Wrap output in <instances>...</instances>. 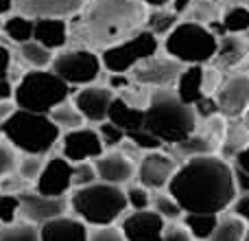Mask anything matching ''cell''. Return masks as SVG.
I'll return each instance as SVG.
<instances>
[{
  "mask_svg": "<svg viewBox=\"0 0 249 241\" xmlns=\"http://www.w3.org/2000/svg\"><path fill=\"white\" fill-rule=\"evenodd\" d=\"M230 208H232V215L241 217L245 224H249V191L247 193H238Z\"/></svg>",
  "mask_w": 249,
  "mask_h": 241,
  "instance_id": "bcb514c9",
  "label": "cell"
},
{
  "mask_svg": "<svg viewBox=\"0 0 249 241\" xmlns=\"http://www.w3.org/2000/svg\"><path fill=\"white\" fill-rule=\"evenodd\" d=\"M96 180H99V173H96V167L92 160L72 164V189H81V186H88Z\"/></svg>",
  "mask_w": 249,
  "mask_h": 241,
  "instance_id": "74e56055",
  "label": "cell"
},
{
  "mask_svg": "<svg viewBox=\"0 0 249 241\" xmlns=\"http://www.w3.org/2000/svg\"><path fill=\"white\" fill-rule=\"evenodd\" d=\"M96 173H99L101 182H107V184H116L124 186L127 182H131L136 178V164L129 156H124L123 151H105L103 156L94 160Z\"/></svg>",
  "mask_w": 249,
  "mask_h": 241,
  "instance_id": "d6986e66",
  "label": "cell"
},
{
  "mask_svg": "<svg viewBox=\"0 0 249 241\" xmlns=\"http://www.w3.org/2000/svg\"><path fill=\"white\" fill-rule=\"evenodd\" d=\"M72 97V86L51 68H29L13 83V101L18 108L51 114L59 103Z\"/></svg>",
  "mask_w": 249,
  "mask_h": 241,
  "instance_id": "8992f818",
  "label": "cell"
},
{
  "mask_svg": "<svg viewBox=\"0 0 249 241\" xmlns=\"http://www.w3.org/2000/svg\"><path fill=\"white\" fill-rule=\"evenodd\" d=\"M90 226L74 215H61L39 226V239L42 241H88L90 239Z\"/></svg>",
  "mask_w": 249,
  "mask_h": 241,
  "instance_id": "44dd1931",
  "label": "cell"
},
{
  "mask_svg": "<svg viewBox=\"0 0 249 241\" xmlns=\"http://www.w3.org/2000/svg\"><path fill=\"white\" fill-rule=\"evenodd\" d=\"M127 141L129 142H133V145L138 147V149L144 154V151H155V149H162L164 147V142L160 141L158 136H153V134L149 132V129H138V132H133V134H129L127 136Z\"/></svg>",
  "mask_w": 249,
  "mask_h": 241,
  "instance_id": "60d3db41",
  "label": "cell"
},
{
  "mask_svg": "<svg viewBox=\"0 0 249 241\" xmlns=\"http://www.w3.org/2000/svg\"><path fill=\"white\" fill-rule=\"evenodd\" d=\"M221 145V141L212 134H199V129L188 136L186 141L177 142V145H171L173 151L177 156H184V158H193V156H208V154H214V149ZM173 154V156H175Z\"/></svg>",
  "mask_w": 249,
  "mask_h": 241,
  "instance_id": "484cf974",
  "label": "cell"
},
{
  "mask_svg": "<svg viewBox=\"0 0 249 241\" xmlns=\"http://www.w3.org/2000/svg\"><path fill=\"white\" fill-rule=\"evenodd\" d=\"M33 29H35V20L29 16H22V13L13 11L4 18L2 24V35L9 40L11 44L20 46V44L33 40Z\"/></svg>",
  "mask_w": 249,
  "mask_h": 241,
  "instance_id": "4316f807",
  "label": "cell"
},
{
  "mask_svg": "<svg viewBox=\"0 0 249 241\" xmlns=\"http://www.w3.org/2000/svg\"><path fill=\"white\" fill-rule=\"evenodd\" d=\"M18 151L13 149L11 145H9L7 141H4L2 136H0V178L9 176V173H13L18 169Z\"/></svg>",
  "mask_w": 249,
  "mask_h": 241,
  "instance_id": "b9f144b4",
  "label": "cell"
},
{
  "mask_svg": "<svg viewBox=\"0 0 249 241\" xmlns=\"http://www.w3.org/2000/svg\"><path fill=\"white\" fill-rule=\"evenodd\" d=\"M175 92L184 103L195 105L203 95H206V66H184V70L177 77Z\"/></svg>",
  "mask_w": 249,
  "mask_h": 241,
  "instance_id": "603a6c76",
  "label": "cell"
},
{
  "mask_svg": "<svg viewBox=\"0 0 249 241\" xmlns=\"http://www.w3.org/2000/svg\"><path fill=\"white\" fill-rule=\"evenodd\" d=\"M51 70L59 75L68 86L83 88L90 83H99L105 68L101 61V53L83 46H66L64 51L55 53Z\"/></svg>",
  "mask_w": 249,
  "mask_h": 241,
  "instance_id": "ba28073f",
  "label": "cell"
},
{
  "mask_svg": "<svg viewBox=\"0 0 249 241\" xmlns=\"http://www.w3.org/2000/svg\"><path fill=\"white\" fill-rule=\"evenodd\" d=\"M245 119L249 120V108H247V112H245Z\"/></svg>",
  "mask_w": 249,
  "mask_h": 241,
  "instance_id": "680465c9",
  "label": "cell"
},
{
  "mask_svg": "<svg viewBox=\"0 0 249 241\" xmlns=\"http://www.w3.org/2000/svg\"><path fill=\"white\" fill-rule=\"evenodd\" d=\"M160 48H162V40L158 35H153L151 31L142 29L133 38L124 40V42L116 44V46L105 48L101 53V61H103V68L107 73L129 75L138 64L158 55Z\"/></svg>",
  "mask_w": 249,
  "mask_h": 241,
  "instance_id": "9c48e42d",
  "label": "cell"
},
{
  "mask_svg": "<svg viewBox=\"0 0 249 241\" xmlns=\"http://www.w3.org/2000/svg\"><path fill=\"white\" fill-rule=\"evenodd\" d=\"M151 208H153L155 213H160L166 221H179L181 215H184V211H181V206L177 204V200L173 198L166 189L151 191Z\"/></svg>",
  "mask_w": 249,
  "mask_h": 241,
  "instance_id": "836d02e7",
  "label": "cell"
},
{
  "mask_svg": "<svg viewBox=\"0 0 249 241\" xmlns=\"http://www.w3.org/2000/svg\"><path fill=\"white\" fill-rule=\"evenodd\" d=\"M68 204L74 217H79L92 228L114 226L129 208L123 186L107 184L101 180L81 189H72V195H68Z\"/></svg>",
  "mask_w": 249,
  "mask_h": 241,
  "instance_id": "5b68a950",
  "label": "cell"
},
{
  "mask_svg": "<svg viewBox=\"0 0 249 241\" xmlns=\"http://www.w3.org/2000/svg\"><path fill=\"white\" fill-rule=\"evenodd\" d=\"M199 127L195 108L177 97L175 88H153L144 108V129L164 145H177L193 136Z\"/></svg>",
  "mask_w": 249,
  "mask_h": 241,
  "instance_id": "3957f363",
  "label": "cell"
},
{
  "mask_svg": "<svg viewBox=\"0 0 249 241\" xmlns=\"http://www.w3.org/2000/svg\"><path fill=\"white\" fill-rule=\"evenodd\" d=\"M243 241H249V224H247V233H245V239Z\"/></svg>",
  "mask_w": 249,
  "mask_h": 241,
  "instance_id": "6f0895ef",
  "label": "cell"
},
{
  "mask_svg": "<svg viewBox=\"0 0 249 241\" xmlns=\"http://www.w3.org/2000/svg\"><path fill=\"white\" fill-rule=\"evenodd\" d=\"M164 228H166V220L153 208H144L124 215L118 230L127 241H160Z\"/></svg>",
  "mask_w": 249,
  "mask_h": 241,
  "instance_id": "e0dca14e",
  "label": "cell"
},
{
  "mask_svg": "<svg viewBox=\"0 0 249 241\" xmlns=\"http://www.w3.org/2000/svg\"><path fill=\"white\" fill-rule=\"evenodd\" d=\"M68 211V198H51V195L37 193L35 189H26L20 193V217L29 224L42 226L55 217L66 215Z\"/></svg>",
  "mask_w": 249,
  "mask_h": 241,
  "instance_id": "9a60e30c",
  "label": "cell"
},
{
  "mask_svg": "<svg viewBox=\"0 0 249 241\" xmlns=\"http://www.w3.org/2000/svg\"><path fill=\"white\" fill-rule=\"evenodd\" d=\"M13 0H0V18H7L9 13H13Z\"/></svg>",
  "mask_w": 249,
  "mask_h": 241,
  "instance_id": "11a10c76",
  "label": "cell"
},
{
  "mask_svg": "<svg viewBox=\"0 0 249 241\" xmlns=\"http://www.w3.org/2000/svg\"><path fill=\"white\" fill-rule=\"evenodd\" d=\"M88 241H127V239H124L121 230L114 228V226H103V228L92 230Z\"/></svg>",
  "mask_w": 249,
  "mask_h": 241,
  "instance_id": "f6af8a7d",
  "label": "cell"
},
{
  "mask_svg": "<svg viewBox=\"0 0 249 241\" xmlns=\"http://www.w3.org/2000/svg\"><path fill=\"white\" fill-rule=\"evenodd\" d=\"M179 22V16L173 11L171 7H164V9H149L146 11V22H144V29L151 31L153 35H158L160 40L166 38L175 24Z\"/></svg>",
  "mask_w": 249,
  "mask_h": 241,
  "instance_id": "f546056e",
  "label": "cell"
},
{
  "mask_svg": "<svg viewBox=\"0 0 249 241\" xmlns=\"http://www.w3.org/2000/svg\"><path fill=\"white\" fill-rule=\"evenodd\" d=\"M13 99V81L11 79H0V101Z\"/></svg>",
  "mask_w": 249,
  "mask_h": 241,
  "instance_id": "681fc988",
  "label": "cell"
},
{
  "mask_svg": "<svg viewBox=\"0 0 249 241\" xmlns=\"http://www.w3.org/2000/svg\"><path fill=\"white\" fill-rule=\"evenodd\" d=\"M48 117L53 119V123L57 125V127L61 129V132H68V129H77L81 127V125H86V119H83V114L79 112V108L74 105L72 99L64 101V103H59L55 110H53Z\"/></svg>",
  "mask_w": 249,
  "mask_h": 241,
  "instance_id": "d6a6232c",
  "label": "cell"
},
{
  "mask_svg": "<svg viewBox=\"0 0 249 241\" xmlns=\"http://www.w3.org/2000/svg\"><path fill=\"white\" fill-rule=\"evenodd\" d=\"M107 120L118 125L129 136V134L144 127V108H138V105L129 103L127 99H123L121 95H116L112 101V108H109Z\"/></svg>",
  "mask_w": 249,
  "mask_h": 241,
  "instance_id": "cb8c5ba5",
  "label": "cell"
},
{
  "mask_svg": "<svg viewBox=\"0 0 249 241\" xmlns=\"http://www.w3.org/2000/svg\"><path fill=\"white\" fill-rule=\"evenodd\" d=\"M33 189L51 198H68L72 191V162L61 154L46 156L42 173L37 176Z\"/></svg>",
  "mask_w": 249,
  "mask_h": 241,
  "instance_id": "5bb4252c",
  "label": "cell"
},
{
  "mask_svg": "<svg viewBox=\"0 0 249 241\" xmlns=\"http://www.w3.org/2000/svg\"><path fill=\"white\" fill-rule=\"evenodd\" d=\"M18 48V57L24 61L29 68H51L53 60H55V53L51 48H46L44 44L29 40V42L20 44Z\"/></svg>",
  "mask_w": 249,
  "mask_h": 241,
  "instance_id": "f1b7e54d",
  "label": "cell"
},
{
  "mask_svg": "<svg viewBox=\"0 0 249 241\" xmlns=\"http://www.w3.org/2000/svg\"><path fill=\"white\" fill-rule=\"evenodd\" d=\"M0 241H42L39 239V226L29 221H13L0 228Z\"/></svg>",
  "mask_w": 249,
  "mask_h": 241,
  "instance_id": "e575fe53",
  "label": "cell"
},
{
  "mask_svg": "<svg viewBox=\"0 0 249 241\" xmlns=\"http://www.w3.org/2000/svg\"><path fill=\"white\" fill-rule=\"evenodd\" d=\"M232 164H236V167H241V169H245V171H249V145L236 156V158L232 160Z\"/></svg>",
  "mask_w": 249,
  "mask_h": 241,
  "instance_id": "f5cc1de1",
  "label": "cell"
},
{
  "mask_svg": "<svg viewBox=\"0 0 249 241\" xmlns=\"http://www.w3.org/2000/svg\"><path fill=\"white\" fill-rule=\"evenodd\" d=\"M11 64H13V55L9 51V46L0 40V79H9L11 73Z\"/></svg>",
  "mask_w": 249,
  "mask_h": 241,
  "instance_id": "7dc6e473",
  "label": "cell"
},
{
  "mask_svg": "<svg viewBox=\"0 0 249 241\" xmlns=\"http://www.w3.org/2000/svg\"><path fill=\"white\" fill-rule=\"evenodd\" d=\"M59 147H61V156L70 162H88L92 160L94 162L99 156L105 154V147L101 142V136L96 132V127L90 125H81L77 129H68V132H61L59 138Z\"/></svg>",
  "mask_w": 249,
  "mask_h": 241,
  "instance_id": "30bf717a",
  "label": "cell"
},
{
  "mask_svg": "<svg viewBox=\"0 0 249 241\" xmlns=\"http://www.w3.org/2000/svg\"><path fill=\"white\" fill-rule=\"evenodd\" d=\"M232 169H234V186H236V193H247L249 191V171L236 167V164H232Z\"/></svg>",
  "mask_w": 249,
  "mask_h": 241,
  "instance_id": "c3c4849f",
  "label": "cell"
},
{
  "mask_svg": "<svg viewBox=\"0 0 249 241\" xmlns=\"http://www.w3.org/2000/svg\"><path fill=\"white\" fill-rule=\"evenodd\" d=\"M219 114L225 119H243L249 108V73L223 75V81L214 92Z\"/></svg>",
  "mask_w": 249,
  "mask_h": 241,
  "instance_id": "7c38bea8",
  "label": "cell"
},
{
  "mask_svg": "<svg viewBox=\"0 0 249 241\" xmlns=\"http://www.w3.org/2000/svg\"><path fill=\"white\" fill-rule=\"evenodd\" d=\"M247 35H249V33H247Z\"/></svg>",
  "mask_w": 249,
  "mask_h": 241,
  "instance_id": "91938a15",
  "label": "cell"
},
{
  "mask_svg": "<svg viewBox=\"0 0 249 241\" xmlns=\"http://www.w3.org/2000/svg\"><path fill=\"white\" fill-rule=\"evenodd\" d=\"M179 162L173 154H166L162 149L144 151L136 167V180L149 191H164L171 182L173 173L177 171Z\"/></svg>",
  "mask_w": 249,
  "mask_h": 241,
  "instance_id": "8fae6325",
  "label": "cell"
},
{
  "mask_svg": "<svg viewBox=\"0 0 249 241\" xmlns=\"http://www.w3.org/2000/svg\"><path fill=\"white\" fill-rule=\"evenodd\" d=\"M96 132H99L101 136V142H103L105 151H112L116 149V147H121L124 141H127V134L123 132L118 125H114L112 120H103V123H99V127H96Z\"/></svg>",
  "mask_w": 249,
  "mask_h": 241,
  "instance_id": "8d00e7d4",
  "label": "cell"
},
{
  "mask_svg": "<svg viewBox=\"0 0 249 241\" xmlns=\"http://www.w3.org/2000/svg\"><path fill=\"white\" fill-rule=\"evenodd\" d=\"M247 233V224L236 215H219V224H216L214 233L210 241H243Z\"/></svg>",
  "mask_w": 249,
  "mask_h": 241,
  "instance_id": "1f68e13d",
  "label": "cell"
},
{
  "mask_svg": "<svg viewBox=\"0 0 249 241\" xmlns=\"http://www.w3.org/2000/svg\"><path fill=\"white\" fill-rule=\"evenodd\" d=\"M181 70H184V66L179 61L168 57L166 53L164 55L158 53V55L144 60L142 64H138L129 75L136 83L153 90V88H173L177 83V77H179Z\"/></svg>",
  "mask_w": 249,
  "mask_h": 241,
  "instance_id": "4fadbf2b",
  "label": "cell"
},
{
  "mask_svg": "<svg viewBox=\"0 0 249 241\" xmlns=\"http://www.w3.org/2000/svg\"><path fill=\"white\" fill-rule=\"evenodd\" d=\"M88 0H13V9L33 20L37 18H66L77 16Z\"/></svg>",
  "mask_w": 249,
  "mask_h": 241,
  "instance_id": "ac0fdd59",
  "label": "cell"
},
{
  "mask_svg": "<svg viewBox=\"0 0 249 241\" xmlns=\"http://www.w3.org/2000/svg\"><path fill=\"white\" fill-rule=\"evenodd\" d=\"M142 2L146 9H164V7H171V0H138Z\"/></svg>",
  "mask_w": 249,
  "mask_h": 241,
  "instance_id": "db71d44e",
  "label": "cell"
},
{
  "mask_svg": "<svg viewBox=\"0 0 249 241\" xmlns=\"http://www.w3.org/2000/svg\"><path fill=\"white\" fill-rule=\"evenodd\" d=\"M33 40L51 48L53 53L70 46V22L66 18H37L33 29Z\"/></svg>",
  "mask_w": 249,
  "mask_h": 241,
  "instance_id": "7402d4cb",
  "label": "cell"
},
{
  "mask_svg": "<svg viewBox=\"0 0 249 241\" xmlns=\"http://www.w3.org/2000/svg\"><path fill=\"white\" fill-rule=\"evenodd\" d=\"M219 48V35L208 24L197 20H181L175 29L162 38V51L181 66L212 64Z\"/></svg>",
  "mask_w": 249,
  "mask_h": 241,
  "instance_id": "52a82bcc",
  "label": "cell"
},
{
  "mask_svg": "<svg viewBox=\"0 0 249 241\" xmlns=\"http://www.w3.org/2000/svg\"><path fill=\"white\" fill-rule=\"evenodd\" d=\"M249 57V38L245 35H234V33H223L219 35V48H216V55L212 60V66L221 73L230 70L243 64Z\"/></svg>",
  "mask_w": 249,
  "mask_h": 241,
  "instance_id": "ffe728a7",
  "label": "cell"
},
{
  "mask_svg": "<svg viewBox=\"0 0 249 241\" xmlns=\"http://www.w3.org/2000/svg\"><path fill=\"white\" fill-rule=\"evenodd\" d=\"M193 4H195V0H171V9L177 16H184L186 11H190Z\"/></svg>",
  "mask_w": 249,
  "mask_h": 241,
  "instance_id": "f907efd6",
  "label": "cell"
},
{
  "mask_svg": "<svg viewBox=\"0 0 249 241\" xmlns=\"http://www.w3.org/2000/svg\"><path fill=\"white\" fill-rule=\"evenodd\" d=\"M2 24H4V18H0V35H2Z\"/></svg>",
  "mask_w": 249,
  "mask_h": 241,
  "instance_id": "9f6ffc18",
  "label": "cell"
},
{
  "mask_svg": "<svg viewBox=\"0 0 249 241\" xmlns=\"http://www.w3.org/2000/svg\"><path fill=\"white\" fill-rule=\"evenodd\" d=\"M124 195H127V204L133 211H144V208H151V191L146 186H142L140 182L138 184H129L124 189Z\"/></svg>",
  "mask_w": 249,
  "mask_h": 241,
  "instance_id": "f35d334b",
  "label": "cell"
},
{
  "mask_svg": "<svg viewBox=\"0 0 249 241\" xmlns=\"http://www.w3.org/2000/svg\"><path fill=\"white\" fill-rule=\"evenodd\" d=\"M160 241H195V239L181 221H168Z\"/></svg>",
  "mask_w": 249,
  "mask_h": 241,
  "instance_id": "ee69618b",
  "label": "cell"
},
{
  "mask_svg": "<svg viewBox=\"0 0 249 241\" xmlns=\"http://www.w3.org/2000/svg\"><path fill=\"white\" fill-rule=\"evenodd\" d=\"M20 215V195L0 193V226L13 224Z\"/></svg>",
  "mask_w": 249,
  "mask_h": 241,
  "instance_id": "ab89813d",
  "label": "cell"
},
{
  "mask_svg": "<svg viewBox=\"0 0 249 241\" xmlns=\"http://www.w3.org/2000/svg\"><path fill=\"white\" fill-rule=\"evenodd\" d=\"M44 156H33V154H20L18 158V176L22 178L24 182L29 184H35L37 176L42 173V167H44Z\"/></svg>",
  "mask_w": 249,
  "mask_h": 241,
  "instance_id": "d590c367",
  "label": "cell"
},
{
  "mask_svg": "<svg viewBox=\"0 0 249 241\" xmlns=\"http://www.w3.org/2000/svg\"><path fill=\"white\" fill-rule=\"evenodd\" d=\"M193 108H195V114H197L199 123L219 114V103H216V97L214 95H203L201 99L193 105Z\"/></svg>",
  "mask_w": 249,
  "mask_h": 241,
  "instance_id": "7bdbcfd3",
  "label": "cell"
},
{
  "mask_svg": "<svg viewBox=\"0 0 249 241\" xmlns=\"http://www.w3.org/2000/svg\"><path fill=\"white\" fill-rule=\"evenodd\" d=\"M0 136L18 154H33L46 158L59 145L61 129L53 123L48 114L16 108L11 117L0 123Z\"/></svg>",
  "mask_w": 249,
  "mask_h": 241,
  "instance_id": "277c9868",
  "label": "cell"
},
{
  "mask_svg": "<svg viewBox=\"0 0 249 241\" xmlns=\"http://www.w3.org/2000/svg\"><path fill=\"white\" fill-rule=\"evenodd\" d=\"M181 224L188 228L195 241H210L216 224H219V215H214V213H184Z\"/></svg>",
  "mask_w": 249,
  "mask_h": 241,
  "instance_id": "83f0119b",
  "label": "cell"
},
{
  "mask_svg": "<svg viewBox=\"0 0 249 241\" xmlns=\"http://www.w3.org/2000/svg\"><path fill=\"white\" fill-rule=\"evenodd\" d=\"M166 191L177 200L184 213L221 215L236 198L234 169L216 154L186 158L173 173Z\"/></svg>",
  "mask_w": 249,
  "mask_h": 241,
  "instance_id": "6da1fadb",
  "label": "cell"
},
{
  "mask_svg": "<svg viewBox=\"0 0 249 241\" xmlns=\"http://www.w3.org/2000/svg\"><path fill=\"white\" fill-rule=\"evenodd\" d=\"M114 97H116V92L109 86L90 83V86L79 88V90L74 92L72 101L79 108V112L83 114L88 125H99V123H103V120H107Z\"/></svg>",
  "mask_w": 249,
  "mask_h": 241,
  "instance_id": "2e32d148",
  "label": "cell"
},
{
  "mask_svg": "<svg viewBox=\"0 0 249 241\" xmlns=\"http://www.w3.org/2000/svg\"><path fill=\"white\" fill-rule=\"evenodd\" d=\"M249 145V129L247 125L238 123V119H228L225 134L221 138V158L234 160Z\"/></svg>",
  "mask_w": 249,
  "mask_h": 241,
  "instance_id": "d4e9b609",
  "label": "cell"
},
{
  "mask_svg": "<svg viewBox=\"0 0 249 241\" xmlns=\"http://www.w3.org/2000/svg\"><path fill=\"white\" fill-rule=\"evenodd\" d=\"M146 11L138 0H88L86 7L70 18V46L103 53L133 38L144 29Z\"/></svg>",
  "mask_w": 249,
  "mask_h": 241,
  "instance_id": "7a4b0ae2",
  "label": "cell"
},
{
  "mask_svg": "<svg viewBox=\"0 0 249 241\" xmlns=\"http://www.w3.org/2000/svg\"><path fill=\"white\" fill-rule=\"evenodd\" d=\"M219 35L234 33V35H247L249 33V7L245 4H236L223 11L219 20Z\"/></svg>",
  "mask_w": 249,
  "mask_h": 241,
  "instance_id": "4dcf8cb0",
  "label": "cell"
},
{
  "mask_svg": "<svg viewBox=\"0 0 249 241\" xmlns=\"http://www.w3.org/2000/svg\"><path fill=\"white\" fill-rule=\"evenodd\" d=\"M16 101H0V123H2V120H7L9 117H11L13 112H16Z\"/></svg>",
  "mask_w": 249,
  "mask_h": 241,
  "instance_id": "816d5d0a",
  "label": "cell"
}]
</instances>
